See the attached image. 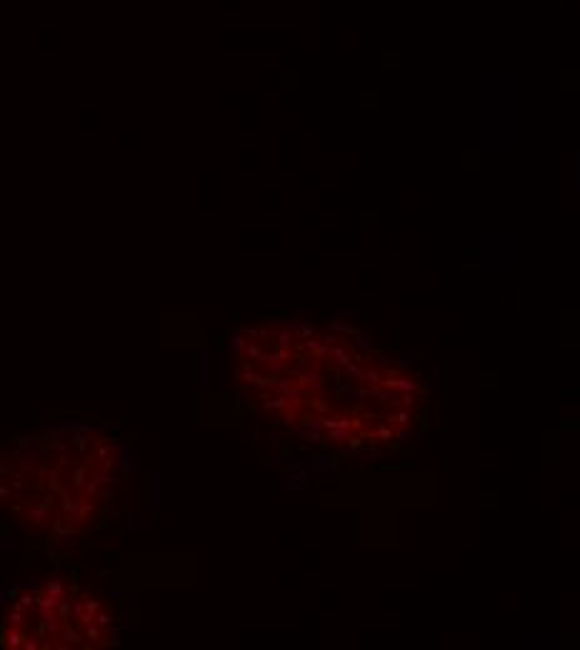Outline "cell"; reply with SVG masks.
<instances>
[{
  "mask_svg": "<svg viewBox=\"0 0 580 650\" xmlns=\"http://www.w3.org/2000/svg\"><path fill=\"white\" fill-rule=\"evenodd\" d=\"M380 68L383 70H395L400 68V53L398 50H380Z\"/></svg>",
  "mask_w": 580,
  "mask_h": 650,
  "instance_id": "1",
  "label": "cell"
},
{
  "mask_svg": "<svg viewBox=\"0 0 580 650\" xmlns=\"http://www.w3.org/2000/svg\"><path fill=\"white\" fill-rule=\"evenodd\" d=\"M300 85V73L298 70H283L280 73V88H298Z\"/></svg>",
  "mask_w": 580,
  "mask_h": 650,
  "instance_id": "2",
  "label": "cell"
},
{
  "mask_svg": "<svg viewBox=\"0 0 580 650\" xmlns=\"http://www.w3.org/2000/svg\"><path fill=\"white\" fill-rule=\"evenodd\" d=\"M378 98H380V95H378V93H375V90H373V93H370V90H363V93H360V100H363V108H370V105H373V108H375V105H378Z\"/></svg>",
  "mask_w": 580,
  "mask_h": 650,
  "instance_id": "3",
  "label": "cell"
}]
</instances>
